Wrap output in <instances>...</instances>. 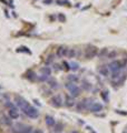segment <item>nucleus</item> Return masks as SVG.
I'll return each mask as SVG.
<instances>
[{"instance_id": "14", "label": "nucleus", "mask_w": 127, "mask_h": 133, "mask_svg": "<svg viewBox=\"0 0 127 133\" xmlns=\"http://www.w3.org/2000/svg\"><path fill=\"white\" fill-rule=\"evenodd\" d=\"M82 103H83V105L85 108V110H86V109H89V108L91 107V104L94 103V101H93V99L87 98V99H84L82 101Z\"/></svg>"}, {"instance_id": "33", "label": "nucleus", "mask_w": 127, "mask_h": 133, "mask_svg": "<svg viewBox=\"0 0 127 133\" xmlns=\"http://www.w3.org/2000/svg\"><path fill=\"white\" fill-rule=\"evenodd\" d=\"M62 65L65 66V69H66V70H69V69H70L69 63H67V62H63V63H62Z\"/></svg>"}, {"instance_id": "3", "label": "nucleus", "mask_w": 127, "mask_h": 133, "mask_svg": "<svg viewBox=\"0 0 127 133\" xmlns=\"http://www.w3.org/2000/svg\"><path fill=\"white\" fill-rule=\"evenodd\" d=\"M22 113H25L28 116V118H30V119H37L38 115H39V112H38V110L36 109L35 107H32V105H29L27 109L22 112Z\"/></svg>"}, {"instance_id": "8", "label": "nucleus", "mask_w": 127, "mask_h": 133, "mask_svg": "<svg viewBox=\"0 0 127 133\" xmlns=\"http://www.w3.org/2000/svg\"><path fill=\"white\" fill-rule=\"evenodd\" d=\"M67 53H68V48L63 47V45H61V47H59L57 49V52H56V56L58 58H63L67 56Z\"/></svg>"}, {"instance_id": "20", "label": "nucleus", "mask_w": 127, "mask_h": 133, "mask_svg": "<svg viewBox=\"0 0 127 133\" xmlns=\"http://www.w3.org/2000/svg\"><path fill=\"white\" fill-rule=\"evenodd\" d=\"M69 66L71 70H74V71H76V70L79 69V64L77 63V62H70L69 63Z\"/></svg>"}, {"instance_id": "29", "label": "nucleus", "mask_w": 127, "mask_h": 133, "mask_svg": "<svg viewBox=\"0 0 127 133\" xmlns=\"http://www.w3.org/2000/svg\"><path fill=\"white\" fill-rule=\"evenodd\" d=\"M31 133H44V132H42V130H40V129H32Z\"/></svg>"}, {"instance_id": "28", "label": "nucleus", "mask_w": 127, "mask_h": 133, "mask_svg": "<svg viewBox=\"0 0 127 133\" xmlns=\"http://www.w3.org/2000/svg\"><path fill=\"white\" fill-rule=\"evenodd\" d=\"M35 76H36V74L33 73L32 71H30V73H29V76H28V79H30V80H33V79H35Z\"/></svg>"}, {"instance_id": "36", "label": "nucleus", "mask_w": 127, "mask_h": 133, "mask_svg": "<svg viewBox=\"0 0 127 133\" xmlns=\"http://www.w3.org/2000/svg\"><path fill=\"white\" fill-rule=\"evenodd\" d=\"M123 133H127V131H124V132H123Z\"/></svg>"}, {"instance_id": "21", "label": "nucleus", "mask_w": 127, "mask_h": 133, "mask_svg": "<svg viewBox=\"0 0 127 133\" xmlns=\"http://www.w3.org/2000/svg\"><path fill=\"white\" fill-rule=\"evenodd\" d=\"M83 88H84L85 90H88V91H89V90L91 89V84H90L89 82L84 81V82H83Z\"/></svg>"}, {"instance_id": "10", "label": "nucleus", "mask_w": 127, "mask_h": 133, "mask_svg": "<svg viewBox=\"0 0 127 133\" xmlns=\"http://www.w3.org/2000/svg\"><path fill=\"white\" fill-rule=\"evenodd\" d=\"M65 104H66V107H68V108L74 107L76 104L75 103V98H73L70 94H67L65 97Z\"/></svg>"}, {"instance_id": "4", "label": "nucleus", "mask_w": 127, "mask_h": 133, "mask_svg": "<svg viewBox=\"0 0 127 133\" xmlns=\"http://www.w3.org/2000/svg\"><path fill=\"white\" fill-rule=\"evenodd\" d=\"M123 66H124V64H123L119 60H114L108 64V69H109V71H112V72H118V71H120V69Z\"/></svg>"}, {"instance_id": "18", "label": "nucleus", "mask_w": 127, "mask_h": 133, "mask_svg": "<svg viewBox=\"0 0 127 133\" xmlns=\"http://www.w3.org/2000/svg\"><path fill=\"white\" fill-rule=\"evenodd\" d=\"M2 123L5 124V125H8V127H10L11 124H12V120L10 118H7V116H2Z\"/></svg>"}, {"instance_id": "24", "label": "nucleus", "mask_w": 127, "mask_h": 133, "mask_svg": "<svg viewBox=\"0 0 127 133\" xmlns=\"http://www.w3.org/2000/svg\"><path fill=\"white\" fill-rule=\"evenodd\" d=\"M58 19H59V21H60V22H65L66 21V17L63 16L62 14H59L58 15Z\"/></svg>"}, {"instance_id": "32", "label": "nucleus", "mask_w": 127, "mask_h": 133, "mask_svg": "<svg viewBox=\"0 0 127 133\" xmlns=\"http://www.w3.org/2000/svg\"><path fill=\"white\" fill-rule=\"evenodd\" d=\"M101 97H103V99L105 100L106 102L108 101V95H107V94H105V92H103V94H101Z\"/></svg>"}, {"instance_id": "7", "label": "nucleus", "mask_w": 127, "mask_h": 133, "mask_svg": "<svg viewBox=\"0 0 127 133\" xmlns=\"http://www.w3.org/2000/svg\"><path fill=\"white\" fill-rule=\"evenodd\" d=\"M8 114H9V118H10L11 120H17V119H19V116H20L18 109H17V107H15L14 104H12V105L9 108Z\"/></svg>"}, {"instance_id": "16", "label": "nucleus", "mask_w": 127, "mask_h": 133, "mask_svg": "<svg viewBox=\"0 0 127 133\" xmlns=\"http://www.w3.org/2000/svg\"><path fill=\"white\" fill-rule=\"evenodd\" d=\"M67 80L69 82H74V83H77L79 81V77L76 76V74H69L68 77H67Z\"/></svg>"}, {"instance_id": "30", "label": "nucleus", "mask_w": 127, "mask_h": 133, "mask_svg": "<svg viewBox=\"0 0 127 133\" xmlns=\"http://www.w3.org/2000/svg\"><path fill=\"white\" fill-rule=\"evenodd\" d=\"M107 52H108V50H107V49H103V50H101V52L99 53V57H103V56L106 55Z\"/></svg>"}, {"instance_id": "19", "label": "nucleus", "mask_w": 127, "mask_h": 133, "mask_svg": "<svg viewBox=\"0 0 127 133\" xmlns=\"http://www.w3.org/2000/svg\"><path fill=\"white\" fill-rule=\"evenodd\" d=\"M76 56V50L75 49H68V53H67V57L68 58H75Z\"/></svg>"}, {"instance_id": "26", "label": "nucleus", "mask_w": 127, "mask_h": 133, "mask_svg": "<svg viewBox=\"0 0 127 133\" xmlns=\"http://www.w3.org/2000/svg\"><path fill=\"white\" fill-rule=\"evenodd\" d=\"M62 124L61 123H58V125H56V129H55V131L56 132H59V131H61L62 130Z\"/></svg>"}, {"instance_id": "1", "label": "nucleus", "mask_w": 127, "mask_h": 133, "mask_svg": "<svg viewBox=\"0 0 127 133\" xmlns=\"http://www.w3.org/2000/svg\"><path fill=\"white\" fill-rule=\"evenodd\" d=\"M65 88L69 91V93H70V95L73 98H77V97L80 95V88L74 82H69L68 81L65 84Z\"/></svg>"}, {"instance_id": "2", "label": "nucleus", "mask_w": 127, "mask_h": 133, "mask_svg": "<svg viewBox=\"0 0 127 133\" xmlns=\"http://www.w3.org/2000/svg\"><path fill=\"white\" fill-rule=\"evenodd\" d=\"M15 102H16L17 107H18L22 112L26 110L29 105H30V103H29L26 99H24L22 97H20V95H16V97H15Z\"/></svg>"}, {"instance_id": "25", "label": "nucleus", "mask_w": 127, "mask_h": 133, "mask_svg": "<svg viewBox=\"0 0 127 133\" xmlns=\"http://www.w3.org/2000/svg\"><path fill=\"white\" fill-rule=\"evenodd\" d=\"M38 80H39V81H47V80H48V76L41 74L40 77H38Z\"/></svg>"}, {"instance_id": "34", "label": "nucleus", "mask_w": 127, "mask_h": 133, "mask_svg": "<svg viewBox=\"0 0 127 133\" xmlns=\"http://www.w3.org/2000/svg\"><path fill=\"white\" fill-rule=\"evenodd\" d=\"M53 2V0H44V3L45 5H50Z\"/></svg>"}, {"instance_id": "35", "label": "nucleus", "mask_w": 127, "mask_h": 133, "mask_svg": "<svg viewBox=\"0 0 127 133\" xmlns=\"http://www.w3.org/2000/svg\"><path fill=\"white\" fill-rule=\"evenodd\" d=\"M70 133H78V131H71Z\"/></svg>"}, {"instance_id": "27", "label": "nucleus", "mask_w": 127, "mask_h": 133, "mask_svg": "<svg viewBox=\"0 0 127 133\" xmlns=\"http://www.w3.org/2000/svg\"><path fill=\"white\" fill-rule=\"evenodd\" d=\"M53 60H54V57L53 56H49L48 58H47V60H46V63H50V62H53Z\"/></svg>"}, {"instance_id": "5", "label": "nucleus", "mask_w": 127, "mask_h": 133, "mask_svg": "<svg viewBox=\"0 0 127 133\" xmlns=\"http://www.w3.org/2000/svg\"><path fill=\"white\" fill-rule=\"evenodd\" d=\"M97 53H98V49L94 47V45H89V47L86 49V51H85V57H86L87 59H91V58L97 56Z\"/></svg>"}, {"instance_id": "17", "label": "nucleus", "mask_w": 127, "mask_h": 133, "mask_svg": "<svg viewBox=\"0 0 127 133\" xmlns=\"http://www.w3.org/2000/svg\"><path fill=\"white\" fill-rule=\"evenodd\" d=\"M40 71L42 74H45V76H50V73H51V69L49 68V66H42V68L40 69Z\"/></svg>"}, {"instance_id": "12", "label": "nucleus", "mask_w": 127, "mask_h": 133, "mask_svg": "<svg viewBox=\"0 0 127 133\" xmlns=\"http://www.w3.org/2000/svg\"><path fill=\"white\" fill-rule=\"evenodd\" d=\"M109 69H108V65H103V66H100L99 68V73H100V76H103V77H108L109 76Z\"/></svg>"}, {"instance_id": "11", "label": "nucleus", "mask_w": 127, "mask_h": 133, "mask_svg": "<svg viewBox=\"0 0 127 133\" xmlns=\"http://www.w3.org/2000/svg\"><path fill=\"white\" fill-rule=\"evenodd\" d=\"M45 122H46V124H47L48 127H55V124H56V120H55L51 115H46Z\"/></svg>"}, {"instance_id": "22", "label": "nucleus", "mask_w": 127, "mask_h": 133, "mask_svg": "<svg viewBox=\"0 0 127 133\" xmlns=\"http://www.w3.org/2000/svg\"><path fill=\"white\" fill-rule=\"evenodd\" d=\"M76 109H77V111H78V112H83V111L85 110V108H84V105H83L82 101L77 103V105H76Z\"/></svg>"}, {"instance_id": "31", "label": "nucleus", "mask_w": 127, "mask_h": 133, "mask_svg": "<svg viewBox=\"0 0 127 133\" xmlns=\"http://www.w3.org/2000/svg\"><path fill=\"white\" fill-rule=\"evenodd\" d=\"M115 56H116V52H115V51H113V52H111V53H109V55L107 56V58L112 59V58H113V57H115Z\"/></svg>"}, {"instance_id": "6", "label": "nucleus", "mask_w": 127, "mask_h": 133, "mask_svg": "<svg viewBox=\"0 0 127 133\" xmlns=\"http://www.w3.org/2000/svg\"><path fill=\"white\" fill-rule=\"evenodd\" d=\"M50 104L55 108H60L62 105V99L60 97V94H57V95H54L50 99Z\"/></svg>"}, {"instance_id": "23", "label": "nucleus", "mask_w": 127, "mask_h": 133, "mask_svg": "<svg viewBox=\"0 0 127 133\" xmlns=\"http://www.w3.org/2000/svg\"><path fill=\"white\" fill-rule=\"evenodd\" d=\"M56 2L58 3V5H60V6H65V5H70L68 0H56Z\"/></svg>"}, {"instance_id": "15", "label": "nucleus", "mask_w": 127, "mask_h": 133, "mask_svg": "<svg viewBox=\"0 0 127 133\" xmlns=\"http://www.w3.org/2000/svg\"><path fill=\"white\" fill-rule=\"evenodd\" d=\"M47 82H48V84H49V87H50L51 89H57V88H59L58 82H57L56 80H55L54 78H48Z\"/></svg>"}, {"instance_id": "9", "label": "nucleus", "mask_w": 127, "mask_h": 133, "mask_svg": "<svg viewBox=\"0 0 127 133\" xmlns=\"http://www.w3.org/2000/svg\"><path fill=\"white\" fill-rule=\"evenodd\" d=\"M89 110L91 112H94V113H97V112H100L101 110H103V104L99 102H94L91 104V107L89 108Z\"/></svg>"}, {"instance_id": "13", "label": "nucleus", "mask_w": 127, "mask_h": 133, "mask_svg": "<svg viewBox=\"0 0 127 133\" xmlns=\"http://www.w3.org/2000/svg\"><path fill=\"white\" fill-rule=\"evenodd\" d=\"M19 128H20V129H18L19 133H31V131H32V128L29 125H19Z\"/></svg>"}]
</instances>
